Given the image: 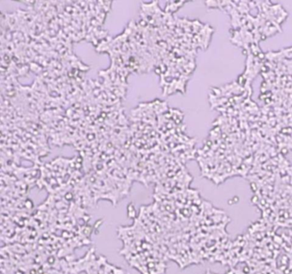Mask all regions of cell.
Instances as JSON below:
<instances>
[{
	"label": "cell",
	"instance_id": "1",
	"mask_svg": "<svg viewBox=\"0 0 292 274\" xmlns=\"http://www.w3.org/2000/svg\"><path fill=\"white\" fill-rule=\"evenodd\" d=\"M128 216L129 218H132L134 219L135 217V214H136V212H135V206L133 205V203H130L128 205Z\"/></svg>",
	"mask_w": 292,
	"mask_h": 274
},
{
	"label": "cell",
	"instance_id": "2",
	"mask_svg": "<svg viewBox=\"0 0 292 274\" xmlns=\"http://www.w3.org/2000/svg\"><path fill=\"white\" fill-rule=\"evenodd\" d=\"M30 69L33 70V72L37 73V74L42 72L41 66L39 65V63H30Z\"/></svg>",
	"mask_w": 292,
	"mask_h": 274
},
{
	"label": "cell",
	"instance_id": "3",
	"mask_svg": "<svg viewBox=\"0 0 292 274\" xmlns=\"http://www.w3.org/2000/svg\"><path fill=\"white\" fill-rule=\"evenodd\" d=\"M64 198H65L67 201H70L71 200L74 199V195H73L71 192H67V193L65 194V195H64Z\"/></svg>",
	"mask_w": 292,
	"mask_h": 274
},
{
	"label": "cell",
	"instance_id": "4",
	"mask_svg": "<svg viewBox=\"0 0 292 274\" xmlns=\"http://www.w3.org/2000/svg\"><path fill=\"white\" fill-rule=\"evenodd\" d=\"M258 58L259 59H261V60H262V59H264L265 57H266V54H264L263 52H261V51H260L259 52V54H258Z\"/></svg>",
	"mask_w": 292,
	"mask_h": 274
},
{
	"label": "cell",
	"instance_id": "5",
	"mask_svg": "<svg viewBox=\"0 0 292 274\" xmlns=\"http://www.w3.org/2000/svg\"><path fill=\"white\" fill-rule=\"evenodd\" d=\"M282 153H283L284 154L288 153V149H287V148H283V149H282Z\"/></svg>",
	"mask_w": 292,
	"mask_h": 274
},
{
	"label": "cell",
	"instance_id": "6",
	"mask_svg": "<svg viewBox=\"0 0 292 274\" xmlns=\"http://www.w3.org/2000/svg\"><path fill=\"white\" fill-rule=\"evenodd\" d=\"M243 54H244V55H248V49H245V48H243Z\"/></svg>",
	"mask_w": 292,
	"mask_h": 274
}]
</instances>
